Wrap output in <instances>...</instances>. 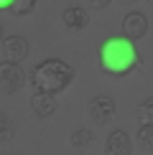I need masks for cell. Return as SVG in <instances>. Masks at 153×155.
<instances>
[{
  "label": "cell",
  "mask_w": 153,
  "mask_h": 155,
  "mask_svg": "<svg viewBox=\"0 0 153 155\" xmlns=\"http://www.w3.org/2000/svg\"><path fill=\"white\" fill-rule=\"evenodd\" d=\"M100 66L110 76H125L140 66V54L135 48V41L125 36L107 38L100 46Z\"/></svg>",
  "instance_id": "6da1fadb"
},
{
  "label": "cell",
  "mask_w": 153,
  "mask_h": 155,
  "mask_svg": "<svg viewBox=\"0 0 153 155\" xmlns=\"http://www.w3.org/2000/svg\"><path fill=\"white\" fill-rule=\"evenodd\" d=\"M72 81H74V69L64 59H43L31 71V84L36 87V92L59 94Z\"/></svg>",
  "instance_id": "7a4b0ae2"
},
{
  "label": "cell",
  "mask_w": 153,
  "mask_h": 155,
  "mask_svg": "<svg viewBox=\"0 0 153 155\" xmlns=\"http://www.w3.org/2000/svg\"><path fill=\"white\" fill-rule=\"evenodd\" d=\"M87 114L92 117L97 125H107L115 114H117V104L110 94H94L87 102Z\"/></svg>",
  "instance_id": "3957f363"
},
{
  "label": "cell",
  "mask_w": 153,
  "mask_h": 155,
  "mask_svg": "<svg viewBox=\"0 0 153 155\" xmlns=\"http://www.w3.org/2000/svg\"><path fill=\"white\" fill-rule=\"evenodd\" d=\"M25 84V74L15 61H0V92L15 94Z\"/></svg>",
  "instance_id": "277c9868"
},
{
  "label": "cell",
  "mask_w": 153,
  "mask_h": 155,
  "mask_svg": "<svg viewBox=\"0 0 153 155\" xmlns=\"http://www.w3.org/2000/svg\"><path fill=\"white\" fill-rule=\"evenodd\" d=\"M133 153V140L123 127H115L110 130L105 140V155H130Z\"/></svg>",
  "instance_id": "5b68a950"
},
{
  "label": "cell",
  "mask_w": 153,
  "mask_h": 155,
  "mask_svg": "<svg viewBox=\"0 0 153 155\" xmlns=\"http://www.w3.org/2000/svg\"><path fill=\"white\" fill-rule=\"evenodd\" d=\"M123 33H125V38H130V41H140V38L148 33V18H145L140 10L125 13V18H123Z\"/></svg>",
  "instance_id": "8992f818"
},
{
  "label": "cell",
  "mask_w": 153,
  "mask_h": 155,
  "mask_svg": "<svg viewBox=\"0 0 153 155\" xmlns=\"http://www.w3.org/2000/svg\"><path fill=\"white\" fill-rule=\"evenodd\" d=\"M61 23H64V28H69V31H84L87 25H89V13L82 8V5H69V8H64L61 13Z\"/></svg>",
  "instance_id": "52a82bcc"
},
{
  "label": "cell",
  "mask_w": 153,
  "mask_h": 155,
  "mask_svg": "<svg viewBox=\"0 0 153 155\" xmlns=\"http://www.w3.org/2000/svg\"><path fill=\"white\" fill-rule=\"evenodd\" d=\"M3 54H5V61H23L28 56V41L23 36H5L3 41Z\"/></svg>",
  "instance_id": "ba28073f"
},
{
  "label": "cell",
  "mask_w": 153,
  "mask_h": 155,
  "mask_svg": "<svg viewBox=\"0 0 153 155\" xmlns=\"http://www.w3.org/2000/svg\"><path fill=\"white\" fill-rule=\"evenodd\" d=\"M31 107H33V112L38 117H51V114L56 112V94H46V92H36L31 97Z\"/></svg>",
  "instance_id": "9c48e42d"
},
{
  "label": "cell",
  "mask_w": 153,
  "mask_h": 155,
  "mask_svg": "<svg viewBox=\"0 0 153 155\" xmlns=\"http://www.w3.org/2000/svg\"><path fill=\"white\" fill-rule=\"evenodd\" d=\"M92 140H94V135H92V130H87V127H74L72 135H69L72 147H87V145H92Z\"/></svg>",
  "instance_id": "30bf717a"
},
{
  "label": "cell",
  "mask_w": 153,
  "mask_h": 155,
  "mask_svg": "<svg viewBox=\"0 0 153 155\" xmlns=\"http://www.w3.org/2000/svg\"><path fill=\"white\" fill-rule=\"evenodd\" d=\"M135 117L140 125H153V97H148V99H143L135 109Z\"/></svg>",
  "instance_id": "8fae6325"
},
{
  "label": "cell",
  "mask_w": 153,
  "mask_h": 155,
  "mask_svg": "<svg viewBox=\"0 0 153 155\" xmlns=\"http://www.w3.org/2000/svg\"><path fill=\"white\" fill-rule=\"evenodd\" d=\"M135 140H138V145L143 147V150L153 153V125H140Z\"/></svg>",
  "instance_id": "7c38bea8"
},
{
  "label": "cell",
  "mask_w": 153,
  "mask_h": 155,
  "mask_svg": "<svg viewBox=\"0 0 153 155\" xmlns=\"http://www.w3.org/2000/svg\"><path fill=\"white\" fill-rule=\"evenodd\" d=\"M36 5V0H10V13L13 15H25V13H31Z\"/></svg>",
  "instance_id": "4fadbf2b"
},
{
  "label": "cell",
  "mask_w": 153,
  "mask_h": 155,
  "mask_svg": "<svg viewBox=\"0 0 153 155\" xmlns=\"http://www.w3.org/2000/svg\"><path fill=\"white\" fill-rule=\"evenodd\" d=\"M10 137H13V125H10V120L0 112V143H8Z\"/></svg>",
  "instance_id": "5bb4252c"
},
{
  "label": "cell",
  "mask_w": 153,
  "mask_h": 155,
  "mask_svg": "<svg viewBox=\"0 0 153 155\" xmlns=\"http://www.w3.org/2000/svg\"><path fill=\"white\" fill-rule=\"evenodd\" d=\"M89 5H92V8H97V10H102V8H107V5L112 3V0H87Z\"/></svg>",
  "instance_id": "9a60e30c"
},
{
  "label": "cell",
  "mask_w": 153,
  "mask_h": 155,
  "mask_svg": "<svg viewBox=\"0 0 153 155\" xmlns=\"http://www.w3.org/2000/svg\"><path fill=\"white\" fill-rule=\"evenodd\" d=\"M10 8V0H0V10H8Z\"/></svg>",
  "instance_id": "2e32d148"
},
{
  "label": "cell",
  "mask_w": 153,
  "mask_h": 155,
  "mask_svg": "<svg viewBox=\"0 0 153 155\" xmlns=\"http://www.w3.org/2000/svg\"><path fill=\"white\" fill-rule=\"evenodd\" d=\"M5 38V31H3V23H0V41Z\"/></svg>",
  "instance_id": "e0dca14e"
},
{
  "label": "cell",
  "mask_w": 153,
  "mask_h": 155,
  "mask_svg": "<svg viewBox=\"0 0 153 155\" xmlns=\"http://www.w3.org/2000/svg\"><path fill=\"white\" fill-rule=\"evenodd\" d=\"M123 3H135V0H123Z\"/></svg>",
  "instance_id": "ac0fdd59"
},
{
  "label": "cell",
  "mask_w": 153,
  "mask_h": 155,
  "mask_svg": "<svg viewBox=\"0 0 153 155\" xmlns=\"http://www.w3.org/2000/svg\"><path fill=\"white\" fill-rule=\"evenodd\" d=\"M5 155H15V153H5Z\"/></svg>",
  "instance_id": "d6986e66"
},
{
  "label": "cell",
  "mask_w": 153,
  "mask_h": 155,
  "mask_svg": "<svg viewBox=\"0 0 153 155\" xmlns=\"http://www.w3.org/2000/svg\"><path fill=\"white\" fill-rule=\"evenodd\" d=\"M148 3H151V5H153V0H148Z\"/></svg>",
  "instance_id": "ffe728a7"
}]
</instances>
